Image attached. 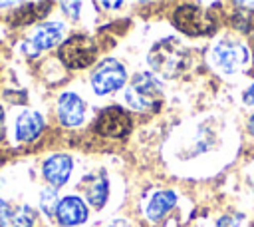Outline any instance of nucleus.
Wrapping results in <instances>:
<instances>
[{
	"mask_svg": "<svg viewBox=\"0 0 254 227\" xmlns=\"http://www.w3.org/2000/svg\"><path fill=\"white\" fill-rule=\"evenodd\" d=\"M190 62V54L189 50L179 42V40H161L159 44H155L149 52V64L151 68L161 74L163 78H175L181 72L187 70Z\"/></svg>",
	"mask_w": 254,
	"mask_h": 227,
	"instance_id": "f257e3e1",
	"label": "nucleus"
},
{
	"mask_svg": "<svg viewBox=\"0 0 254 227\" xmlns=\"http://www.w3.org/2000/svg\"><path fill=\"white\" fill-rule=\"evenodd\" d=\"M95 131L103 137H125L131 131V117L127 110L119 106L105 108L95 121Z\"/></svg>",
	"mask_w": 254,
	"mask_h": 227,
	"instance_id": "423d86ee",
	"label": "nucleus"
},
{
	"mask_svg": "<svg viewBox=\"0 0 254 227\" xmlns=\"http://www.w3.org/2000/svg\"><path fill=\"white\" fill-rule=\"evenodd\" d=\"M36 221V211L28 205H18L16 209H12V217H10V227H32Z\"/></svg>",
	"mask_w": 254,
	"mask_h": 227,
	"instance_id": "dca6fc26",
	"label": "nucleus"
},
{
	"mask_svg": "<svg viewBox=\"0 0 254 227\" xmlns=\"http://www.w3.org/2000/svg\"><path fill=\"white\" fill-rule=\"evenodd\" d=\"M10 217H12V207L8 205V201L0 199V227H8Z\"/></svg>",
	"mask_w": 254,
	"mask_h": 227,
	"instance_id": "6ab92c4d",
	"label": "nucleus"
},
{
	"mask_svg": "<svg viewBox=\"0 0 254 227\" xmlns=\"http://www.w3.org/2000/svg\"><path fill=\"white\" fill-rule=\"evenodd\" d=\"M4 135V112H2V108H0V137Z\"/></svg>",
	"mask_w": 254,
	"mask_h": 227,
	"instance_id": "393cba45",
	"label": "nucleus"
},
{
	"mask_svg": "<svg viewBox=\"0 0 254 227\" xmlns=\"http://www.w3.org/2000/svg\"><path fill=\"white\" fill-rule=\"evenodd\" d=\"M216 227H238V221L236 217H230V215H224L216 221Z\"/></svg>",
	"mask_w": 254,
	"mask_h": 227,
	"instance_id": "412c9836",
	"label": "nucleus"
},
{
	"mask_svg": "<svg viewBox=\"0 0 254 227\" xmlns=\"http://www.w3.org/2000/svg\"><path fill=\"white\" fill-rule=\"evenodd\" d=\"M44 129V117L34 110H24L16 119V137L20 141H34Z\"/></svg>",
	"mask_w": 254,
	"mask_h": 227,
	"instance_id": "f8f14e48",
	"label": "nucleus"
},
{
	"mask_svg": "<svg viewBox=\"0 0 254 227\" xmlns=\"http://www.w3.org/2000/svg\"><path fill=\"white\" fill-rule=\"evenodd\" d=\"M48 8H50V4H46V2L26 4V6H22L20 10H16V12H14L12 22H14L16 26H28V24L36 22L38 18L46 16V14H48Z\"/></svg>",
	"mask_w": 254,
	"mask_h": 227,
	"instance_id": "2eb2a0df",
	"label": "nucleus"
},
{
	"mask_svg": "<svg viewBox=\"0 0 254 227\" xmlns=\"http://www.w3.org/2000/svg\"><path fill=\"white\" fill-rule=\"evenodd\" d=\"M244 102H246L248 106H254V84L244 92Z\"/></svg>",
	"mask_w": 254,
	"mask_h": 227,
	"instance_id": "4be33fe9",
	"label": "nucleus"
},
{
	"mask_svg": "<svg viewBox=\"0 0 254 227\" xmlns=\"http://www.w3.org/2000/svg\"><path fill=\"white\" fill-rule=\"evenodd\" d=\"M248 60L246 48L240 42L224 40L218 42L212 50V62L224 72V74H236Z\"/></svg>",
	"mask_w": 254,
	"mask_h": 227,
	"instance_id": "0eeeda50",
	"label": "nucleus"
},
{
	"mask_svg": "<svg viewBox=\"0 0 254 227\" xmlns=\"http://www.w3.org/2000/svg\"><path fill=\"white\" fill-rule=\"evenodd\" d=\"M101 6L103 8H117V6H121V2H101Z\"/></svg>",
	"mask_w": 254,
	"mask_h": 227,
	"instance_id": "b1692460",
	"label": "nucleus"
},
{
	"mask_svg": "<svg viewBox=\"0 0 254 227\" xmlns=\"http://www.w3.org/2000/svg\"><path fill=\"white\" fill-rule=\"evenodd\" d=\"M107 227H129V223H127L125 219H113Z\"/></svg>",
	"mask_w": 254,
	"mask_h": 227,
	"instance_id": "5701e85b",
	"label": "nucleus"
},
{
	"mask_svg": "<svg viewBox=\"0 0 254 227\" xmlns=\"http://www.w3.org/2000/svg\"><path fill=\"white\" fill-rule=\"evenodd\" d=\"M64 36V24L60 22H48V24H40L34 32V36L30 38V42L24 46V50L30 56H36L42 50H48L52 46H56Z\"/></svg>",
	"mask_w": 254,
	"mask_h": 227,
	"instance_id": "6e6552de",
	"label": "nucleus"
},
{
	"mask_svg": "<svg viewBox=\"0 0 254 227\" xmlns=\"http://www.w3.org/2000/svg\"><path fill=\"white\" fill-rule=\"evenodd\" d=\"M123 100L131 110H137V112L157 110L161 104V84L149 72L137 74L131 80L129 88L125 90Z\"/></svg>",
	"mask_w": 254,
	"mask_h": 227,
	"instance_id": "f03ea898",
	"label": "nucleus"
},
{
	"mask_svg": "<svg viewBox=\"0 0 254 227\" xmlns=\"http://www.w3.org/2000/svg\"><path fill=\"white\" fill-rule=\"evenodd\" d=\"M62 8H64V12H65L69 18H77V16H79V8H81V4H79V2H64Z\"/></svg>",
	"mask_w": 254,
	"mask_h": 227,
	"instance_id": "aec40b11",
	"label": "nucleus"
},
{
	"mask_svg": "<svg viewBox=\"0 0 254 227\" xmlns=\"http://www.w3.org/2000/svg\"><path fill=\"white\" fill-rule=\"evenodd\" d=\"M56 217H58V223L64 227H75L87 219V207L79 197L67 195V197L60 199Z\"/></svg>",
	"mask_w": 254,
	"mask_h": 227,
	"instance_id": "9b49d317",
	"label": "nucleus"
},
{
	"mask_svg": "<svg viewBox=\"0 0 254 227\" xmlns=\"http://www.w3.org/2000/svg\"><path fill=\"white\" fill-rule=\"evenodd\" d=\"M234 26L250 36H254V10H238L234 14Z\"/></svg>",
	"mask_w": 254,
	"mask_h": 227,
	"instance_id": "a211bd4d",
	"label": "nucleus"
},
{
	"mask_svg": "<svg viewBox=\"0 0 254 227\" xmlns=\"http://www.w3.org/2000/svg\"><path fill=\"white\" fill-rule=\"evenodd\" d=\"M175 203H177V195L173 191H159V193H155L151 197V201L147 205V217L151 221H157L167 211H171L175 207Z\"/></svg>",
	"mask_w": 254,
	"mask_h": 227,
	"instance_id": "4468645a",
	"label": "nucleus"
},
{
	"mask_svg": "<svg viewBox=\"0 0 254 227\" xmlns=\"http://www.w3.org/2000/svg\"><path fill=\"white\" fill-rule=\"evenodd\" d=\"M127 80V70L121 62H117L115 58H105L103 62H99L91 74V88L95 94L105 96L111 94L115 90H119Z\"/></svg>",
	"mask_w": 254,
	"mask_h": 227,
	"instance_id": "39448f33",
	"label": "nucleus"
},
{
	"mask_svg": "<svg viewBox=\"0 0 254 227\" xmlns=\"http://www.w3.org/2000/svg\"><path fill=\"white\" fill-rule=\"evenodd\" d=\"M175 26L189 34V36H202V34H210L214 30V20L210 16V12L194 6V4H183L175 10L173 16Z\"/></svg>",
	"mask_w": 254,
	"mask_h": 227,
	"instance_id": "20e7f679",
	"label": "nucleus"
},
{
	"mask_svg": "<svg viewBox=\"0 0 254 227\" xmlns=\"http://www.w3.org/2000/svg\"><path fill=\"white\" fill-rule=\"evenodd\" d=\"M58 195H56V189L54 187H46V189H42V193H40V207H42V211L50 217V215H56V209H58Z\"/></svg>",
	"mask_w": 254,
	"mask_h": 227,
	"instance_id": "f3484780",
	"label": "nucleus"
},
{
	"mask_svg": "<svg viewBox=\"0 0 254 227\" xmlns=\"http://www.w3.org/2000/svg\"><path fill=\"white\" fill-rule=\"evenodd\" d=\"M71 167H73V161H71L69 155H65V153H56V155H52V157H48V159L44 161L42 173H44L46 181H48L54 189H58V187H62V185L69 179Z\"/></svg>",
	"mask_w": 254,
	"mask_h": 227,
	"instance_id": "9d476101",
	"label": "nucleus"
},
{
	"mask_svg": "<svg viewBox=\"0 0 254 227\" xmlns=\"http://www.w3.org/2000/svg\"><path fill=\"white\" fill-rule=\"evenodd\" d=\"M107 195H109V183L105 179V175H91L87 179V185H85V197L87 201L93 205V207H103L105 201H107Z\"/></svg>",
	"mask_w": 254,
	"mask_h": 227,
	"instance_id": "ddd939ff",
	"label": "nucleus"
},
{
	"mask_svg": "<svg viewBox=\"0 0 254 227\" xmlns=\"http://www.w3.org/2000/svg\"><path fill=\"white\" fill-rule=\"evenodd\" d=\"M83 117H85L83 100L73 92L62 94L58 100V119L67 127H75L83 121Z\"/></svg>",
	"mask_w": 254,
	"mask_h": 227,
	"instance_id": "1a4fd4ad",
	"label": "nucleus"
},
{
	"mask_svg": "<svg viewBox=\"0 0 254 227\" xmlns=\"http://www.w3.org/2000/svg\"><path fill=\"white\" fill-rule=\"evenodd\" d=\"M248 129H250V133L254 135V114H252V117H250V121H248Z\"/></svg>",
	"mask_w": 254,
	"mask_h": 227,
	"instance_id": "a878e982",
	"label": "nucleus"
},
{
	"mask_svg": "<svg viewBox=\"0 0 254 227\" xmlns=\"http://www.w3.org/2000/svg\"><path fill=\"white\" fill-rule=\"evenodd\" d=\"M97 54V46L91 38L83 36V34H75L69 36L65 42H62L60 50H58V58L71 70H79V68H87L89 64H93Z\"/></svg>",
	"mask_w": 254,
	"mask_h": 227,
	"instance_id": "7ed1b4c3",
	"label": "nucleus"
}]
</instances>
